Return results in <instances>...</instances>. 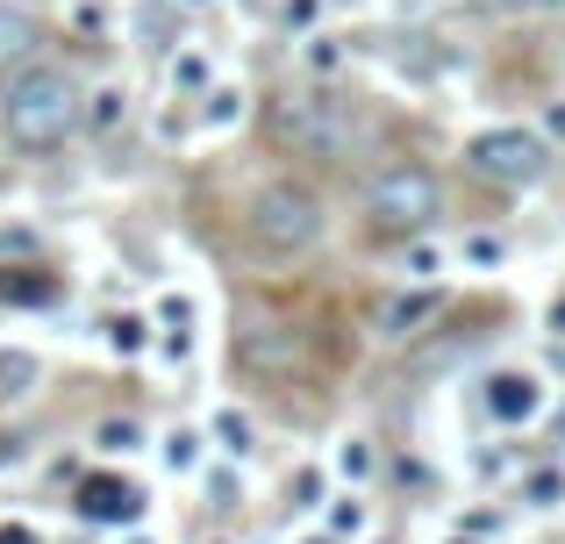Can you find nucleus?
<instances>
[{"mask_svg":"<svg viewBox=\"0 0 565 544\" xmlns=\"http://www.w3.org/2000/svg\"><path fill=\"white\" fill-rule=\"evenodd\" d=\"M79 115H86V94L72 86V72H57V65H22L8 79V100H0V129H8V143L29 151V158H43L65 137H79Z\"/></svg>","mask_w":565,"mask_h":544,"instance_id":"obj_1","label":"nucleus"},{"mask_svg":"<svg viewBox=\"0 0 565 544\" xmlns=\"http://www.w3.org/2000/svg\"><path fill=\"white\" fill-rule=\"evenodd\" d=\"M273 137L287 143V151H301V158H322V166H337V158L359 151L365 122H359V108H351L344 94L301 86V94H279V100H273Z\"/></svg>","mask_w":565,"mask_h":544,"instance_id":"obj_2","label":"nucleus"},{"mask_svg":"<svg viewBox=\"0 0 565 544\" xmlns=\"http://www.w3.org/2000/svg\"><path fill=\"white\" fill-rule=\"evenodd\" d=\"M244 230H250V252L258 258H279V266H287V258H308L322 244V201L294 180H273V186L250 194Z\"/></svg>","mask_w":565,"mask_h":544,"instance_id":"obj_3","label":"nucleus"},{"mask_svg":"<svg viewBox=\"0 0 565 544\" xmlns=\"http://www.w3.org/2000/svg\"><path fill=\"white\" fill-rule=\"evenodd\" d=\"M365 215H373V230H386V237H423V230L444 215L437 172H423V166H386L380 180L365 186Z\"/></svg>","mask_w":565,"mask_h":544,"instance_id":"obj_4","label":"nucleus"},{"mask_svg":"<svg viewBox=\"0 0 565 544\" xmlns=\"http://www.w3.org/2000/svg\"><path fill=\"white\" fill-rule=\"evenodd\" d=\"M472 172L494 186H537L544 172H552V143H544V129H523V122H501V129H480V137L466 143Z\"/></svg>","mask_w":565,"mask_h":544,"instance_id":"obj_5","label":"nucleus"},{"mask_svg":"<svg viewBox=\"0 0 565 544\" xmlns=\"http://www.w3.org/2000/svg\"><path fill=\"white\" fill-rule=\"evenodd\" d=\"M301 359H308V344L294 322H250V330H236V365L250 380H294Z\"/></svg>","mask_w":565,"mask_h":544,"instance_id":"obj_6","label":"nucleus"},{"mask_svg":"<svg viewBox=\"0 0 565 544\" xmlns=\"http://www.w3.org/2000/svg\"><path fill=\"white\" fill-rule=\"evenodd\" d=\"M43 14L36 8H22V0H0V72H22V65H36L43 57Z\"/></svg>","mask_w":565,"mask_h":544,"instance_id":"obj_7","label":"nucleus"},{"mask_svg":"<svg viewBox=\"0 0 565 544\" xmlns=\"http://www.w3.org/2000/svg\"><path fill=\"white\" fill-rule=\"evenodd\" d=\"M79 516L86 523H137L143 516V488L137 480H115V473H94L79 488Z\"/></svg>","mask_w":565,"mask_h":544,"instance_id":"obj_8","label":"nucleus"},{"mask_svg":"<svg viewBox=\"0 0 565 544\" xmlns=\"http://www.w3.org/2000/svg\"><path fill=\"white\" fill-rule=\"evenodd\" d=\"M437 308H444V294L437 287H415V294H386L380 301V316H373V330L386 337V344H408L423 322H437Z\"/></svg>","mask_w":565,"mask_h":544,"instance_id":"obj_9","label":"nucleus"},{"mask_svg":"<svg viewBox=\"0 0 565 544\" xmlns=\"http://www.w3.org/2000/svg\"><path fill=\"white\" fill-rule=\"evenodd\" d=\"M544 408V387L530 373H494L487 380V416L494 423H530Z\"/></svg>","mask_w":565,"mask_h":544,"instance_id":"obj_10","label":"nucleus"},{"mask_svg":"<svg viewBox=\"0 0 565 544\" xmlns=\"http://www.w3.org/2000/svg\"><path fill=\"white\" fill-rule=\"evenodd\" d=\"M122 115H129V94H122V86H94V94H86V115H79V129L108 137V129L122 122Z\"/></svg>","mask_w":565,"mask_h":544,"instance_id":"obj_11","label":"nucleus"},{"mask_svg":"<svg viewBox=\"0 0 565 544\" xmlns=\"http://www.w3.org/2000/svg\"><path fill=\"white\" fill-rule=\"evenodd\" d=\"M36 351H0V402H14V394H29L36 387Z\"/></svg>","mask_w":565,"mask_h":544,"instance_id":"obj_12","label":"nucleus"},{"mask_svg":"<svg viewBox=\"0 0 565 544\" xmlns=\"http://www.w3.org/2000/svg\"><path fill=\"white\" fill-rule=\"evenodd\" d=\"M166 466H172V473H193V466H201V437H193V430H172L166 437Z\"/></svg>","mask_w":565,"mask_h":544,"instance_id":"obj_13","label":"nucleus"},{"mask_svg":"<svg viewBox=\"0 0 565 544\" xmlns=\"http://www.w3.org/2000/svg\"><path fill=\"white\" fill-rule=\"evenodd\" d=\"M108 344L122 351V359H137V351H143V316H115L108 322Z\"/></svg>","mask_w":565,"mask_h":544,"instance_id":"obj_14","label":"nucleus"},{"mask_svg":"<svg viewBox=\"0 0 565 544\" xmlns=\"http://www.w3.org/2000/svg\"><path fill=\"white\" fill-rule=\"evenodd\" d=\"M558 502H565V473L552 466V473H537V480H530V509H558Z\"/></svg>","mask_w":565,"mask_h":544,"instance_id":"obj_15","label":"nucleus"},{"mask_svg":"<svg viewBox=\"0 0 565 544\" xmlns=\"http://www.w3.org/2000/svg\"><path fill=\"white\" fill-rule=\"evenodd\" d=\"M215 437H222L230 451H244V445H250V423L236 416V408H222V416H215Z\"/></svg>","mask_w":565,"mask_h":544,"instance_id":"obj_16","label":"nucleus"},{"mask_svg":"<svg viewBox=\"0 0 565 544\" xmlns=\"http://www.w3.org/2000/svg\"><path fill=\"white\" fill-rule=\"evenodd\" d=\"M100 445H108V451H137V445H143V430L122 416V423H108V430H100Z\"/></svg>","mask_w":565,"mask_h":544,"instance_id":"obj_17","label":"nucleus"},{"mask_svg":"<svg viewBox=\"0 0 565 544\" xmlns=\"http://www.w3.org/2000/svg\"><path fill=\"white\" fill-rule=\"evenodd\" d=\"M466 252H472V258H480V266H501V237H472V244H466Z\"/></svg>","mask_w":565,"mask_h":544,"instance_id":"obj_18","label":"nucleus"},{"mask_svg":"<svg viewBox=\"0 0 565 544\" xmlns=\"http://www.w3.org/2000/svg\"><path fill=\"white\" fill-rule=\"evenodd\" d=\"M437 266H444V258H437V252H423V244H415V252H408V273H415V279H429Z\"/></svg>","mask_w":565,"mask_h":544,"instance_id":"obj_19","label":"nucleus"},{"mask_svg":"<svg viewBox=\"0 0 565 544\" xmlns=\"http://www.w3.org/2000/svg\"><path fill=\"white\" fill-rule=\"evenodd\" d=\"M230 100H236L230 86H215V94H207V122H230Z\"/></svg>","mask_w":565,"mask_h":544,"instance_id":"obj_20","label":"nucleus"},{"mask_svg":"<svg viewBox=\"0 0 565 544\" xmlns=\"http://www.w3.org/2000/svg\"><path fill=\"white\" fill-rule=\"evenodd\" d=\"M0 294H14V301H43L36 279H0Z\"/></svg>","mask_w":565,"mask_h":544,"instance_id":"obj_21","label":"nucleus"},{"mask_svg":"<svg viewBox=\"0 0 565 544\" xmlns=\"http://www.w3.org/2000/svg\"><path fill=\"white\" fill-rule=\"evenodd\" d=\"M330 523H337V531H359L365 509H359V502H337V516H330Z\"/></svg>","mask_w":565,"mask_h":544,"instance_id":"obj_22","label":"nucleus"},{"mask_svg":"<svg viewBox=\"0 0 565 544\" xmlns=\"http://www.w3.org/2000/svg\"><path fill=\"white\" fill-rule=\"evenodd\" d=\"M337 466H344V473H365V466H373V451H365V445H344V459H337Z\"/></svg>","mask_w":565,"mask_h":544,"instance_id":"obj_23","label":"nucleus"},{"mask_svg":"<svg viewBox=\"0 0 565 544\" xmlns=\"http://www.w3.org/2000/svg\"><path fill=\"white\" fill-rule=\"evenodd\" d=\"M0 544H36V531H22V523H8V531H0Z\"/></svg>","mask_w":565,"mask_h":544,"instance_id":"obj_24","label":"nucleus"},{"mask_svg":"<svg viewBox=\"0 0 565 544\" xmlns=\"http://www.w3.org/2000/svg\"><path fill=\"white\" fill-rule=\"evenodd\" d=\"M544 129H552V137H565V100H558L552 115H544Z\"/></svg>","mask_w":565,"mask_h":544,"instance_id":"obj_25","label":"nucleus"},{"mask_svg":"<svg viewBox=\"0 0 565 544\" xmlns=\"http://www.w3.org/2000/svg\"><path fill=\"white\" fill-rule=\"evenodd\" d=\"M22 459V445H14V437H0V466H14Z\"/></svg>","mask_w":565,"mask_h":544,"instance_id":"obj_26","label":"nucleus"},{"mask_svg":"<svg viewBox=\"0 0 565 544\" xmlns=\"http://www.w3.org/2000/svg\"><path fill=\"white\" fill-rule=\"evenodd\" d=\"M552 322H558V330H565V301H558V316H552Z\"/></svg>","mask_w":565,"mask_h":544,"instance_id":"obj_27","label":"nucleus"},{"mask_svg":"<svg viewBox=\"0 0 565 544\" xmlns=\"http://www.w3.org/2000/svg\"><path fill=\"white\" fill-rule=\"evenodd\" d=\"M544 8H565V0H544Z\"/></svg>","mask_w":565,"mask_h":544,"instance_id":"obj_28","label":"nucleus"},{"mask_svg":"<svg viewBox=\"0 0 565 544\" xmlns=\"http://www.w3.org/2000/svg\"><path fill=\"white\" fill-rule=\"evenodd\" d=\"M308 544H330V537H308Z\"/></svg>","mask_w":565,"mask_h":544,"instance_id":"obj_29","label":"nucleus"},{"mask_svg":"<svg viewBox=\"0 0 565 544\" xmlns=\"http://www.w3.org/2000/svg\"><path fill=\"white\" fill-rule=\"evenodd\" d=\"M193 8H201V0H193Z\"/></svg>","mask_w":565,"mask_h":544,"instance_id":"obj_30","label":"nucleus"},{"mask_svg":"<svg viewBox=\"0 0 565 544\" xmlns=\"http://www.w3.org/2000/svg\"><path fill=\"white\" fill-rule=\"evenodd\" d=\"M458 544H466V537H458Z\"/></svg>","mask_w":565,"mask_h":544,"instance_id":"obj_31","label":"nucleus"}]
</instances>
